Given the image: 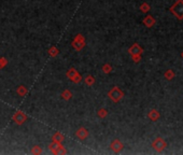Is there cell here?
I'll use <instances>...</instances> for the list:
<instances>
[{"label": "cell", "mask_w": 183, "mask_h": 155, "mask_svg": "<svg viewBox=\"0 0 183 155\" xmlns=\"http://www.w3.org/2000/svg\"><path fill=\"white\" fill-rule=\"evenodd\" d=\"M133 57V60H134L135 63H139L141 59V55H138V56H131Z\"/></svg>", "instance_id": "26"}, {"label": "cell", "mask_w": 183, "mask_h": 155, "mask_svg": "<svg viewBox=\"0 0 183 155\" xmlns=\"http://www.w3.org/2000/svg\"><path fill=\"white\" fill-rule=\"evenodd\" d=\"M26 120H27V116L25 115L22 111L15 112V114L13 115V121H14L16 124H18V125H22Z\"/></svg>", "instance_id": "5"}, {"label": "cell", "mask_w": 183, "mask_h": 155, "mask_svg": "<svg viewBox=\"0 0 183 155\" xmlns=\"http://www.w3.org/2000/svg\"><path fill=\"white\" fill-rule=\"evenodd\" d=\"M165 79L168 80V81H170V80H172L173 78H175V76H176V73H175V71H173L172 69H168V70H166L165 71Z\"/></svg>", "instance_id": "11"}, {"label": "cell", "mask_w": 183, "mask_h": 155, "mask_svg": "<svg viewBox=\"0 0 183 155\" xmlns=\"http://www.w3.org/2000/svg\"><path fill=\"white\" fill-rule=\"evenodd\" d=\"M155 23H156L155 18H154L152 15H148V16H146L143 18V25L148 28L153 27L154 25H155Z\"/></svg>", "instance_id": "8"}, {"label": "cell", "mask_w": 183, "mask_h": 155, "mask_svg": "<svg viewBox=\"0 0 183 155\" xmlns=\"http://www.w3.org/2000/svg\"><path fill=\"white\" fill-rule=\"evenodd\" d=\"M77 73H78L77 70H75V69H74V68L69 69V70H68V71H67V78H68V79L71 80L72 78H73V76H75V74H77Z\"/></svg>", "instance_id": "13"}, {"label": "cell", "mask_w": 183, "mask_h": 155, "mask_svg": "<svg viewBox=\"0 0 183 155\" xmlns=\"http://www.w3.org/2000/svg\"><path fill=\"white\" fill-rule=\"evenodd\" d=\"M18 95H21V96H25L26 93H27V89H26L25 86H20L18 89Z\"/></svg>", "instance_id": "16"}, {"label": "cell", "mask_w": 183, "mask_h": 155, "mask_svg": "<svg viewBox=\"0 0 183 155\" xmlns=\"http://www.w3.org/2000/svg\"><path fill=\"white\" fill-rule=\"evenodd\" d=\"M58 53H59V51H58L56 47H52V49L50 50V55H51V56H56Z\"/></svg>", "instance_id": "22"}, {"label": "cell", "mask_w": 183, "mask_h": 155, "mask_svg": "<svg viewBox=\"0 0 183 155\" xmlns=\"http://www.w3.org/2000/svg\"><path fill=\"white\" fill-rule=\"evenodd\" d=\"M81 79H82V76H81V74H79V73H77L75 74V76H73V78H72V81L74 82V83H78V82H80L81 81Z\"/></svg>", "instance_id": "23"}, {"label": "cell", "mask_w": 183, "mask_h": 155, "mask_svg": "<svg viewBox=\"0 0 183 155\" xmlns=\"http://www.w3.org/2000/svg\"><path fill=\"white\" fill-rule=\"evenodd\" d=\"M107 114H108V111H107L106 109H100V110L98 111V115L100 116V118H104V116H107Z\"/></svg>", "instance_id": "21"}, {"label": "cell", "mask_w": 183, "mask_h": 155, "mask_svg": "<svg viewBox=\"0 0 183 155\" xmlns=\"http://www.w3.org/2000/svg\"><path fill=\"white\" fill-rule=\"evenodd\" d=\"M5 65H7V59H5V58H0V68H3Z\"/></svg>", "instance_id": "25"}, {"label": "cell", "mask_w": 183, "mask_h": 155, "mask_svg": "<svg viewBox=\"0 0 183 155\" xmlns=\"http://www.w3.org/2000/svg\"><path fill=\"white\" fill-rule=\"evenodd\" d=\"M108 95H109L110 99H111V100H113L114 102H119V101L123 98L124 93L119 89V87H117V86H115V87H113V89L109 92V94H108Z\"/></svg>", "instance_id": "2"}, {"label": "cell", "mask_w": 183, "mask_h": 155, "mask_svg": "<svg viewBox=\"0 0 183 155\" xmlns=\"http://www.w3.org/2000/svg\"><path fill=\"white\" fill-rule=\"evenodd\" d=\"M123 148H124L123 143H122L119 139H115V140L111 143V150L113 151V152H115V153L121 152V151L123 150Z\"/></svg>", "instance_id": "7"}, {"label": "cell", "mask_w": 183, "mask_h": 155, "mask_svg": "<svg viewBox=\"0 0 183 155\" xmlns=\"http://www.w3.org/2000/svg\"><path fill=\"white\" fill-rule=\"evenodd\" d=\"M53 140L57 141V142H62V141L64 140V136H63L62 134H59V133H56L54 135V137H53Z\"/></svg>", "instance_id": "14"}, {"label": "cell", "mask_w": 183, "mask_h": 155, "mask_svg": "<svg viewBox=\"0 0 183 155\" xmlns=\"http://www.w3.org/2000/svg\"><path fill=\"white\" fill-rule=\"evenodd\" d=\"M181 56H182V58H183V52H182V54H181Z\"/></svg>", "instance_id": "27"}, {"label": "cell", "mask_w": 183, "mask_h": 155, "mask_svg": "<svg viewBox=\"0 0 183 155\" xmlns=\"http://www.w3.org/2000/svg\"><path fill=\"white\" fill-rule=\"evenodd\" d=\"M62 96H63V98H65V99H69V98H71L72 94H71V92H69V91H65L64 93L62 94Z\"/></svg>", "instance_id": "19"}, {"label": "cell", "mask_w": 183, "mask_h": 155, "mask_svg": "<svg viewBox=\"0 0 183 155\" xmlns=\"http://www.w3.org/2000/svg\"><path fill=\"white\" fill-rule=\"evenodd\" d=\"M148 116H149V118H150L151 121L155 122V121H157L159 118V116H161V113H159V112L156 110V109H152V110L149 112Z\"/></svg>", "instance_id": "9"}, {"label": "cell", "mask_w": 183, "mask_h": 155, "mask_svg": "<svg viewBox=\"0 0 183 155\" xmlns=\"http://www.w3.org/2000/svg\"><path fill=\"white\" fill-rule=\"evenodd\" d=\"M75 135H77V137L79 138V139H81V140H84L85 138L88 136V131H87L85 128L81 127V128H79V129L77 131Z\"/></svg>", "instance_id": "10"}, {"label": "cell", "mask_w": 183, "mask_h": 155, "mask_svg": "<svg viewBox=\"0 0 183 155\" xmlns=\"http://www.w3.org/2000/svg\"><path fill=\"white\" fill-rule=\"evenodd\" d=\"M150 9H151V7H150V5H149L148 2H143L140 5L141 12H143V13H148L149 11H150Z\"/></svg>", "instance_id": "12"}, {"label": "cell", "mask_w": 183, "mask_h": 155, "mask_svg": "<svg viewBox=\"0 0 183 155\" xmlns=\"http://www.w3.org/2000/svg\"><path fill=\"white\" fill-rule=\"evenodd\" d=\"M95 82V79H94V76H88L85 78V83L87 84V85H93Z\"/></svg>", "instance_id": "15"}, {"label": "cell", "mask_w": 183, "mask_h": 155, "mask_svg": "<svg viewBox=\"0 0 183 155\" xmlns=\"http://www.w3.org/2000/svg\"><path fill=\"white\" fill-rule=\"evenodd\" d=\"M142 52H143V50H142V47H141L138 43H135V44H133L128 49V53L131 55V56H138V55H141L142 54Z\"/></svg>", "instance_id": "4"}, {"label": "cell", "mask_w": 183, "mask_h": 155, "mask_svg": "<svg viewBox=\"0 0 183 155\" xmlns=\"http://www.w3.org/2000/svg\"><path fill=\"white\" fill-rule=\"evenodd\" d=\"M152 147H153V149L156 152H162L167 147V143H166V141L164 140L163 138H156L155 140L153 141V143H152Z\"/></svg>", "instance_id": "3"}, {"label": "cell", "mask_w": 183, "mask_h": 155, "mask_svg": "<svg viewBox=\"0 0 183 155\" xmlns=\"http://www.w3.org/2000/svg\"><path fill=\"white\" fill-rule=\"evenodd\" d=\"M72 45L78 51H80L82 47H84V38L82 37V34H78L77 37H75V39H74V41L72 42Z\"/></svg>", "instance_id": "6"}, {"label": "cell", "mask_w": 183, "mask_h": 155, "mask_svg": "<svg viewBox=\"0 0 183 155\" xmlns=\"http://www.w3.org/2000/svg\"><path fill=\"white\" fill-rule=\"evenodd\" d=\"M111 70H112V68H111V66H110V65H104V66L102 67V71L106 72V73H109Z\"/></svg>", "instance_id": "24"}, {"label": "cell", "mask_w": 183, "mask_h": 155, "mask_svg": "<svg viewBox=\"0 0 183 155\" xmlns=\"http://www.w3.org/2000/svg\"><path fill=\"white\" fill-rule=\"evenodd\" d=\"M60 147V142H57V141H54V142L52 143V144L50 145V149H51V150L53 151V152H54L55 150H56V149H58Z\"/></svg>", "instance_id": "17"}, {"label": "cell", "mask_w": 183, "mask_h": 155, "mask_svg": "<svg viewBox=\"0 0 183 155\" xmlns=\"http://www.w3.org/2000/svg\"><path fill=\"white\" fill-rule=\"evenodd\" d=\"M31 153L32 154H40V153H41V148H40L39 145H36V147L32 148Z\"/></svg>", "instance_id": "20"}, {"label": "cell", "mask_w": 183, "mask_h": 155, "mask_svg": "<svg viewBox=\"0 0 183 155\" xmlns=\"http://www.w3.org/2000/svg\"><path fill=\"white\" fill-rule=\"evenodd\" d=\"M54 153H55V154H66V150L64 149V147H63V145H60L59 148L56 149V150L54 151Z\"/></svg>", "instance_id": "18"}, {"label": "cell", "mask_w": 183, "mask_h": 155, "mask_svg": "<svg viewBox=\"0 0 183 155\" xmlns=\"http://www.w3.org/2000/svg\"><path fill=\"white\" fill-rule=\"evenodd\" d=\"M170 12L172 13L178 20H183V0H177L170 7Z\"/></svg>", "instance_id": "1"}]
</instances>
